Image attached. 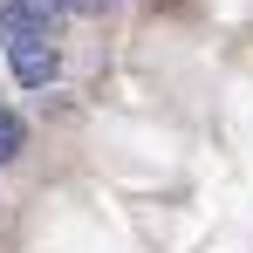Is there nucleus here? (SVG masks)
<instances>
[{
    "label": "nucleus",
    "instance_id": "3",
    "mask_svg": "<svg viewBox=\"0 0 253 253\" xmlns=\"http://www.w3.org/2000/svg\"><path fill=\"white\" fill-rule=\"evenodd\" d=\"M7 158H21V124L0 110V165H7Z\"/></svg>",
    "mask_w": 253,
    "mask_h": 253
},
{
    "label": "nucleus",
    "instance_id": "4",
    "mask_svg": "<svg viewBox=\"0 0 253 253\" xmlns=\"http://www.w3.org/2000/svg\"><path fill=\"white\" fill-rule=\"evenodd\" d=\"M48 14H76V7H89V0H42Z\"/></svg>",
    "mask_w": 253,
    "mask_h": 253
},
{
    "label": "nucleus",
    "instance_id": "2",
    "mask_svg": "<svg viewBox=\"0 0 253 253\" xmlns=\"http://www.w3.org/2000/svg\"><path fill=\"white\" fill-rule=\"evenodd\" d=\"M7 69H14V83L42 89V83H55V69H62V55H55V42H42V48H14V55H7Z\"/></svg>",
    "mask_w": 253,
    "mask_h": 253
},
{
    "label": "nucleus",
    "instance_id": "1",
    "mask_svg": "<svg viewBox=\"0 0 253 253\" xmlns=\"http://www.w3.org/2000/svg\"><path fill=\"white\" fill-rule=\"evenodd\" d=\"M42 42H55V14L42 0H0V48L14 55V48H42Z\"/></svg>",
    "mask_w": 253,
    "mask_h": 253
}]
</instances>
